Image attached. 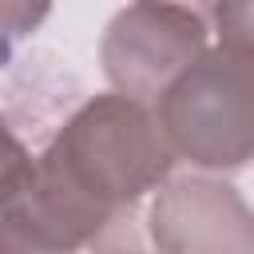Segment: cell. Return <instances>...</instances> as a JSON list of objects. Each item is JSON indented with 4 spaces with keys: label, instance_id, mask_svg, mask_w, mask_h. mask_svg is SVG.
Here are the masks:
<instances>
[{
    "label": "cell",
    "instance_id": "6",
    "mask_svg": "<svg viewBox=\"0 0 254 254\" xmlns=\"http://www.w3.org/2000/svg\"><path fill=\"white\" fill-rule=\"evenodd\" d=\"M183 4H194V8H206V12H210V4H214V0H183Z\"/></svg>",
    "mask_w": 254,
    "mask_h": 254
},
{
    "label": "cell",
    "instance_id": "1",
    "mask_svg": "<svg viewBox=\"0 0 254 254\" xmlns=\"http://www.w3.org/2000/svg\"><path fill=\"white\" fill-rule=\"evenodd\" d=\"M175 159L159 111L119 87L83 99L40 155H28L8 131L0 242L8 250L103 246V230L131 222Z\"/></svg>",
    "mask_w": 254,
    "mask_h": 254
},
{
    "label": "cell",
    "instance_id": "2",
    "mask_svg": "<svg viewBox=\"0 0 254 254\" xmlns=\"http://www.w3.org/2000/svg\"><path fill=\"white\" fill-rule=\"evenodd\" d=\"M210 24L214 44L155 111L179 159L202 171H242L254 163V0H214Z\"/></svg>",
    "mask_w": 254,
    "mask_h": 254
},
{
    "label": "cell",
    "instance_id": "5",
    "mask_svg": "<svg viewBox=\"0 0 254 254\" xmlns=\"http://www.w3.org/2000/svg\"><path fill=\"white\" fill-rule=\"evenodd\" d=\"M48 12H52V0H4V36H8V44L36 32Z\"/></svg>",
    "mask_w": 254,
    "mask_h": 254
},
{
    "label": "cell",
    "instance_id": "4",
    "mask_svg": "<svg viewBox=\"0 0 254 254\" xmlns=\"http://www.w3.org/2000/svg\"><path fill=\"white\" fill-rule=\"evenodd\" d=\"M147 230L159 250L190 254V250H254V210L238 194V187L210 175L167 179L147 210Z\"/></svg>",
    "mask_w": 254,
    "mask_h": 254
},
{
    "label": "cell",
    "instance_id": "3",
    "mask_svg": "<svg viewBox=\"0 0 254 254\" xmlns=\"http://www.w3.org/2000/svg\"><path fill=\"white\" fill-rule=\"evenodd\" d=\"M214 24L206 8L183 0H135L107 24L99 40L103 75L147 103H159L163 91L214 44Z\"/></svg>",
    "mask_w": 254,
    "mask_h": 254
}]
</instances>
